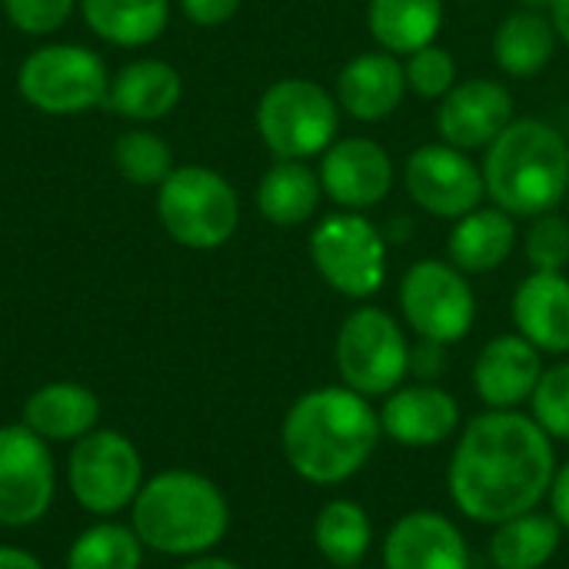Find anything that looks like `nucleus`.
<instances>
[{
	"label": "nucleus",
	"mask_w": 569,
	"mask_h": 569,
	"mask_svg": "<svg viewBox=\"0 0 569 569\" xmlns=\"http://www.w3.org/2000/svg\"><path fill=\"white\" fill-rule=\"evenodd\" d=\"M100 420V397L70 380L43 383L23 403V427H30L47 443H77Z\"/></svg>",
	"instance_id": "4be33fe9"
},
{
	"label": "nucleus",
	"mask_w": 569,
	"mask_h": 569,
	"mask_svg": "<svg viewBox=\"0 0 569 569\" xmlns=\"http://www.w3.org/2000/svg\"><path fill=\"white\" fill-rule=\"evenodd\" d=\"M310 260L327 287L370 300L387 280V233L360 210L330 213L310 233Z\"/></svg>",
	"instance_id": "0eeeda50"
},
{
	"label": "nucleus",
	"mask_w": 569,
	"mask_h": 569,
	"mask_svg": "<svg viewBox=\"0 0 569 569\" xmlns=\"http://www.w3.org/2000/svg\"><path fill=\"white\" fill-rule=\"evenodd\" d=\"M550 507H553L557 523L569 530V460L563 467H557V477L550 483Z\"/></svg>",
	"instance_id": "4c0bfd02"
},
{
	"label": "nucleus",
	"mask_w": 569,
	"mask_h": 569,
	"mask_svg": "<svg viewBox=\"0 0 569 569\" xmlns=\"http://www.w3.org/2000/svg\"><path fill=\"white\" fill-rule=\"evenodd\" d=\"M543 377V353L520 333L493 337L477 363H473V387L477 397L490 410H513L533 397Z\"/></svg>",
	"instance_id": "6ab92c4d"
},
{
	"label": "nucleus",
	"mask_w": 569,
	"mask_h": 569,
	"mask_svg": "<svg viewBox=\"0 0 569 569\" xmlns=\"http://www.w3.org/2000/svg\"><path fill=\"white\" fill-rule=\"evenodd\" d=\"M313 543H317V553L330 567L353 569L373 543V527H370L367 510L353 500L323 503L313 523Z\"/></svg>",
	"instance_id": "c85d7f7f"
},
{
	"label": "nucleus",
	"mask_w": 569,
	"mask_h": 569,
	"mask_svg": "<svg viewBox=\"0 0 569 569\" xmlns=\"http://www.w3.org/2000/svg\"><path fill=\"white\" fill-rule=\"evenodd\" d=\"M67 483L87 513L113 517L137 500L143 487V463L120 430H90L67 457Z\"/></svg>",
	"instance_id": "9d476101"
},
{
	"label": "nucleus",
	"mask_w": 569,
	"mask_h": 569,
	"mask_svg": "<svg viewBox=\"0 0 569 569\" xmlns=\"http://www.w3.org/2000/svg\"><path fill=\"white\" fill-rule=\"evenodd\" d=\"M353 569H357V567H353Z\"/></svg>",
	"instance_id": "79ce46f5"
},
{
	"label": "nucleus",
	"mask_w": 569,
	"mask_h": 569,
	"mask_svg": "<svg viewBox=\"0 0 569 569\" xmlns=\"http://www.w3.org/2000/svg\"><path fill=\"white\" fill-rule=\"evenodd\" d=\"M527 260L540 273H563L569 267V220L557 210L530 220L527 230Z\"/></svg>",
	"instance_id": "473e14b6"
},
{
	"label": "nucleus",
	"mask_w": 569,
	"mask_h": 569,
	"mask_svg": "<svg viewBox=\"0 0 569 569\" xmlns=\"http://www.w3.org/2000/svg\"><path fill=\"white\" fill-rule=\"evenodd\" d=\"M113 167L127 183L137 187H160L177 170L170 143L150 130L120 133L113 143Z\"/></svg>",
	"instance_id": "7c9ffc66"
},
{
	"label": "nucleus",
	"mask_w": 569,
	"mask_h": 569,
	"mask_svg": "<svg viewBox=\"0 0 569 569\" xmlns=\"http://www.w3.org/2000/svg\"><path fill=\"white\" fill-rule=\"evenodd\" d=\"M407 73L403 60L387 50H367L343 63L333 83V97L340 110L360 123H380L393 117L407 97Z\"/></svg>",
	"instance_id": "f3484780"
},
{
	"label": "nucleus",
	"mask_w": 569,
	"mask_h": 569,
	"mask_svg": "<svg viewBox=\"0 0 569 569\" xmlns=\"http://www.w3.org/2000/svg\"><path fill=\"white\" fill-rule=\"evenodd\" d=\"M553 477V437L527 413L487 410L463 427L447 487L467 520L497 527L537 510L550 497Z\"/></svg>",
	"instance_id": "f257e3e1"
},
{
	"label": "nucleus",
	"mask_w": 569,
	"mask_h": 569,
	"mask_svg": "<svg viewBox=\"0 0 569 569\" xmlns=\"http://www.w3.org/2000/svg\"><path fill=\"white\" fill-rule=\"evenodd\" d=\"M87 27L113 47H147L170 20V0H80Z\"/></svg>",
	"instance_id": "bb28decb"
},
{
	"label": "nucleus",
	"mask_w": 569,
	"mask_h": 569,
	"mask_svg": "<svg viewBox=\"0 0 569 569\" xmlns=\"http://www.w3.org/2000/svg\"><path fill=\"white\" fill-rule=\"evenodd\" d=\"M403 73H407V87L423 97V100H443L453 83H457V57L440 47H420L410 57H403Z\"/></svg>",
	"instance_id": "2f4dec72"
},
{
	"label": "nucleus",
	"mask_w": 569,
	"mask_h": 569,
	"mask_svg": "<svg viewBox=\"0 0 569 569\" xmlns=\"http://www.w3.org/2000/svg\"><path fill=\"white\" fill-rule=\"evenodd\" d=\"M367 27L380 50L410 57L413 50L437 43L443 0H370Z\"/></svg>",
	"instance_id": "a878e982"
},
{
	"label": "nucleus",
	"mask_w": 569,
	"mask_h": 569,
	"mask_svg": "<svg viewBox=\"0 0 569 569\" xmlns=\"http://www.w3.org/2000/svg\"><path fill=\"white\" fill-rule=\"evenodd\" d=\"M323 200L320 173L307 160H277L257 183V210L273 227L307 223Z\"/></svg>",
	"instance_id": "393cba45"
},
{
	"label": "nucleus",
	"mask_w": 569,
	"mask_h": 569,
	"mask_svg": "<svg viewBox=\"0 0 569 569\" xmlns=\"http://www.w3.org/2000/svg\"><path fill=\"white\" fill-rule=\"evenodd\" d=\"M50 443L30 427H0V527H33L53 503Z\"/></svg>",
	"instance_id": "ddd939ff"
},
{
	"label": "nucleus",
	"mask_w": 569,
	"mask_h": 569,
	"mask_svg": "<svg viewBox=\"0 0 569 569\" xmlns=\"http://www.w3.org/2000/svg\"><path fill=\"white\" fill-rule=\"evenodd\" d=\"M517 250V217L500 207H477L467 217L453 220L447 253L457 270L470 273H493L500 270L510 253Z\"/></svg>",
	"instance_id": "5701e85b"
},
{
	"label": "nucleus",
	"mask_w": 569,
	"mask_h": 569,
	"mask_svg": "<svg viewBox=\"0 0 569 569\" xmlns=\"http://www.w3.org/2000/svg\"><path fill=\"white\" fill-rule=\"evenodd\" d=\"M243 0H180L183 7V17L197 27H220L227 23L237 10H240Z\"/></svg>",
	"instance_id": "c9c22d12"
},
{
	"label": "nucleus",
	"mask_w": 569,
	"mask_h": 569,
	"mask_svg": "<svg viewBox=\"0 0 569 569\" xmlns=\"http://www.w3.org/2000/svg\"><path fill=\"white\" fill-rule=\"evenodd\" d=\"M77 0H3L7 20L30 37H47L67 23Z\"/></svg>",
	"instance_id": "f704fd0d"
},
{
	"label": "nucleus",
	"mask_w": 569,
	"mask_h": 569,
	"mask_svg": "<svg viewBox=\"0 0 569 569\" xmlns=\"http://www.w3.org/2000/svg\"><path fill=\"white\" fill-rule=\"evenodd\" d=\"M0 569H43V563L37 557H30L27 550L0 547Z\"/></svg>",
	"instance_id": "58836bf2"
},
{
	"label": "nucleus",
	"mask_w": 569,
	"mask_h": 569,
	"mask_svg": "<svg viewBox=\"0 0 569 569\" xmlns=\"http://www.w3.org/2000/svg\"><path fill=\"white\" fill-rule=\"evenodd\" d=\"M380 413L350 387H317L283 417L280 443L290 470L317 487L357 477L380 443Z\"/></svg>",
	"instance_id": "f03ea898"
},
{
	"label": "nucleus",
	"mask_w": 569,
	"mask_h": 569,
	"mask_svg": "<svg viewBox=\"0 0 569 569\" xmlns=\"http://www.w3.org/2000/svg\"><path fill=\"white\" fill-rule=\"evenodd\" d=\"M183 97V77L173 63L167 60H133L127 63L107 90V107L127 120L137 123H150V120H163L177 110Z\"/></svg>",
	"instance_id": "412c9836"
},
{
	"label": "nucleus",
	"mask_w": 569,
	"mask_h": 569,
	"mask_svg": "<svg viewBox=\"0 0 569 569\" xmlns=\"http://www.w3.org/2000/svg\"><path fill=\"white\" fill-rule=\"evenodd\" d=\"M180 569H240L233 560H223V557H193L187 567H180Z\"/></svg>",
	"instance_id": "a19ab883"
},
{
	"label": "nucleus",
	"mask_w": 569,
	"mask_h": 569,
	"mask_svg": "<svg viewBox=\"0 0 569 569\" xmlns=\"http://www.w3.org/2000/svg\"><path fill=\"white\" fill-rule=\"evenodd\" d=\"M557 27L543 10H513L500 20L493 33V60L513 80H530L543 73L557 53Z\"/></svg>",
	"instance_id": "b1692460"
},
{
	"label": "nucleus",
	"mask_w": 569,
	"mask_h": 569,
	"mask_svg": "<svg viewBox=\"0 0 569 569\" xmlns=\"http://www.w3.org/2000/svg\"><path fill=\"white\" fill-rule=\"evenodd\" d=\"M380 427L397 447L430 450L450 440L460 427V403L437 383L397 387L387 393L380 410Z\"/></svg>",
	"instance_id": "dca6fc26"
},
{
	"label": "nucleus",
	"mask_w": 569,
	"mask_h": 569,
	"mask_svg": "<svg viewBox=\"0 0 569 569\" xmlns=\"http://www.w3.org/2000/svg\"><path fill=\"white\" fill-rule=\"evenodd\" d=\"M157 217L167 237L187 250L223 247L240 223L233 183L210 167H177L157 187Z\"/></svg>",
	"instance_id": "39448f33"
},
{
	"label": "nucleus",
	"mask_w": 569,
	"mask_h": 569,
	"mask_svg": "<svg viewBox=\"0 0 569 569\" xmlns=\"http://www.w3.org/2000/svg\"><path fill=\"white\" fill-rule=\"evenodd\" d=\"M400 313L420 340L460 343L477 320V297L463 270L443 260H417L400 280Z\"/></svg>",
	"instance_id": "9b49d317"
},
{
	"label": "nucleus",
	"mask_w": 569,
	"mask_h": 569,
	"mask_svg": "<svg viewBox=\"0 0 569 569\" xmlns=\"http://www.w3.org/2000/svg\"><path fill=\"white\" fill-rule=\"evenodd\" d=\"M20 97L50 117H77L107 100L110 77L103 60L80 43L37 47L17 70Z\"/></svg>",
	"instance_id": "6e6552de"
},
{
	"label": "nucleus",
	"mask_w": 569,
	"mask_h": 569,
	"mask_svg": "<svg viewBox=\"0 0 569 569\" xmlns=\"http://www.w3.org/2000/svg\"><path fill=\"white\" fill-rule=\"evenodd\" d=\"M550 20L557 27V37L569 47V0H550Z\"/></svg>",
	"instance_id": "ea45409f"
},
{
	"label": "nucleus",
	"mask_w": 569,
	"mask_h": 569,
	"mask_svg": "<svg viewBox=\"0 0 569 569\" xmlns=\"http://www.w3.org/2000/svg\"><path fill=\"white\" fill-rule=\"evenodd\" d=\"M563 527L553 513H520L497 523L490 540V560L497 569H543L560 550Z\"/></svg>",
	"instance_id": "cd10ccee"
},
{
	"label": "nucleus",
	"mask_w": 569,
	"mask_h": 569,
	"mask_svg": "<svg viewBox=\"0 0 569 569\" xmlns=\"http://www.w3.org/2000/svg\"><path fill=\"white\" fill-rule=\"evenodd\" d=\"M337 370L360 397H387L410 373L403 327L380 307H357L337 333Z\"/></svg>",
	"instance_id": "1a4fd4ad"
},
{
	"label": "nucleus",
	"mask_w": 569,
	"mask_h": 569,
	"mask_svg": "<svg viewBox=\"0 0 569 569\" xmlns=\"http://www.w3.org/2000/svg\"><path fill=\"white\" fill-rule=\"evenodd\" d=\"M513 120V93L490 77L457 80L437 107V133L457 150H487Z\"/></svg>",
	"instance_id": "2eb2a0df"
},
{
	"label": "nucleus",
	"mask_w": 569,
	"mask_h": 569,
	"mask_svg": "<svg viewBox=\"0 0 569 569\" xmlns=\"http://www.w3.org/2000/svg\"><path fill=\"white\" fill-rule=\"evenodd\" d=\"M410 370L423 383H430L433 377H440L447 370V347L433 343V340H420L417 347H410Z\"/></svg>",
	"instance_id": "e433bc0d"
},
{
	"label": "nucleus",
	"mask_w": 569,
	"mask_h": 569,
	"mask_svg": "<svg viewBox=\"0 0 569 569\" xmlns=\"http://www.w3.org/2000/svg\"><path fill=\"white\" fill-rule=\"evenodd\" d=\"M340 130L337 97L307 77L270 83L257 103V133L277 160L320 157Z\"/></svg>",
	"instance_id": "423d86ee"
},
{
	"label": "nucleus",
	"mask_w": 569,
	"mask_h": 569,
	"mask_svg": "<svg viewBox=\"0 0 569 569\" xmlns=\"http://www.w3.org/2000/svg\"><path fill=\"white\" fill-rule=\"evenodd\" d=\"M130 527L140 543L163 557H203L230 527L220 487L193 470H163L130 503Z\"/></svg>",
	"instance_id": "20e7f679"
},
{
	"label": "nucleus",
	"mask_w": 569,
	"mask_h": 569,
	"mask_svg": "<svg viewBox=\"0 0 569 569\" xmlns=\"http://www.w3.org/2000/svg\"><path fill=\"white\" fill-rule=\"evenodd\" d=\"M530 403H533V420L553 440L569 443V363H557L543 370Z\"/></svg>",
	"instance_id": "72a5a7b5"
},
{
	"label": "nucleus",
	"mask_w": 569,
	"mask_h": 569,
	"mask_svg": "<svg viewBox=\"0 0 569 569\" xmlns=\"http://www.w3.org/2000/svg\"><path fill=\"white\" fill-rule=\"evenodd\" d=\"M487 197L517 220H533L563 203L569 190L567 137L540 117H513L480 163Z\"/></svg>",
	"instance_id": "7ed1b4c3"
},
{
	"label": "nucleus",
	"mask_w": 569,
	"mask_h": 569,
	"mask_svg": "<svg viewBox=\"0 0 569 569\" xmlns=\"http://www.w3.org/2000/svg\"><path fill=\"white\" fill-rule=\"evenodd\" d=\"M143 543L133 527L93 523L67 550V569H140Z\"/></svg>",
	"instance_id": "c756f323"
},
{
	"label": "nucleus",
	"mask_w": 569,
	"mask_h": 569,
	"mask_svg": "<svg viewBox=\"0 0 569 569\" xmlns=\"http://www.w3.org/2000/svg\"><path fill=\"white\" fill-rule=\"evenodd\" d=\"M403 187L410 200L440 220H460L470 210L483 207L487 183L480 163L450 143H423L403 163Z\"/></svg>",
	"instance_id": "f8f14e48"
},
{
	"label": "nucleus",
	"mask_w": 569,
	"mask_h": 569,
	"mask_svg": "<svg viewBox=\"0 0 569 569\" xmlns=\"http://www.w3.org/2000/svg\"><path fill=\"white\" fill-rule=\"evenodd\" d=\"M387 569H470L467 537L453 520L433 510L400 517L383 543Z\"/></svg>",
	"instance_id": "a211bd4d"
},
{
	"label": "nucleus",
	"mask_w": 569,
	"mask_h": 569,
	"mask_svg": "<svg viewBox=\"0 0 569 569\" xmlns=\"http://www.w3.org/2000/svg\"><path fill=\"white\" fill-rule=\"evenodd\" d=\"M320 187L340 210H370L393 190V160L373 137H343L320 153Z\"/></svg>",
	"instance_id": "4468645a"
},
{
	"label": "nucleus",
	"mask_w": 569,
	"mask_h": 569,
	"mask_svg": "<svg viewBox=\"0 0 569 569\" xmlns=\"http://www.w3.org/2000/svg\"><path fill=\"white\" fill-rule=\"evenodd\" d=\"M517 333L540 353H569V280L563 273L533 270L510 303Z\"/></svg>",
	"instance_id": "aec40b11"
}]
</instances>
